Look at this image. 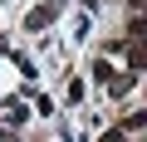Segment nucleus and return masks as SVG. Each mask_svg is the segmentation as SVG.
<instances>
[{
  "instance_id": "f257e3e1",
  "label": "nucleus",
  "mask_w": 147,
  "mask_h": 142,
  "mask_svg": "<svg viewBox=\"0 0 147 142\" xmlns=\"http://www.w3.org/2000/svg\"><path fill=\"white\" fill-rule=\"evenodd\" d=\"M123 54H127V64H132V74H142V69H147V39L123 44Z\"/></svg>"
},
{
  "instance_id": "f03ea898",
  "label": "nucleus",
  "mask_w": 147,
  "mask_h": 142,
  "mask_svg": "<svg viewBox=\"0 0 147 142\" xmlns=\"http://www.w3.org/2000/svg\"><path fill=\"white\" fill-rule=\"evenodd\" d=\"M49 20H54V5H39V10H30V20H25V25H30V30H44Z\"/></svg>"
},
{
  "instance_id": "7ed1b4c3",
  "label": "nucleus",
  "mask_w": 147,
  "mask_h": 142,
  "mask_svg": "<svg viewBox=\"0 0 147 142\" xmlns=\"http://www.w3.org/2000/svg\"><path fill=\"white\" fill-rule=\"evenodd\" d=\"M127 88H132V74H123V79H113V83H108V93H113V98H127Z\"/></svg>"
},
{
  "instance_id": "20e7f679",
  "label": "nucleus",
  "mask_w": 147,
  "mask_h": 142,
  "mask_svg": "<svg viewBox=\"0 0 147 142\" xmlns=\"http://www.w3.org/2000/svg\"><path fill=\"white\" fill-rule=\"evenodd\" d=\"M93 79H98V83H113V64H108V59L93 64Z\"/></svg>"
}]
</instances>
